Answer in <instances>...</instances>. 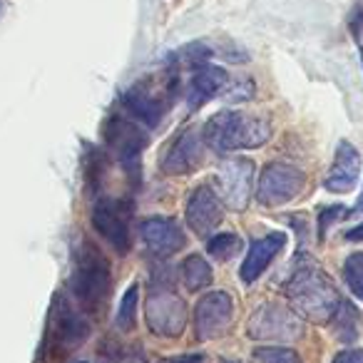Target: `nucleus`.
<instances>
[{
  "mask_svg": "<svg viewBox=\"0 0 363 363\" xmlns=\"http://www.w3.org/2000/svg\"><path fill=\"white\" fill-rule=\"evenodd\" d=\"M70 296L87 316H100L107 308L112 291V269L107 257L90 242L80 237L72 254V272H70Z\"/></svg>",
  "mask_w": 363,
  "mask_h": 363,
  "instance_id": "1",
  "label": "nucleus"
},
{
  "mask_svg": "<svg viewBox=\"0 0 363 363\" xmlns=\"http://www.w3.org/2000/svg\"><path fill=\"white\" fill-rule=\"evenodd\" d=\"M291 308L311 323H328L341 306V294L326 272L316 264H303L284 286Z\"/></svg>",
  "mask_w": 363,
  "mask_h": 363,
  "instance_id": "2",
  "label": "nucleus"
},
{
  "mask_svg": "<svg viewBox=\"0 0 363 363\" xmlns=\"http://www.w3.org/2000/svg\"><path fill=\"white\" fill-rule=\"evenodd\" d=\"M204 142L214 152L257 150L272 137V127L264 117L242 110H222L204 125Z\"/></svg>",
  "mask_w": 363,
  "mask_h": 363,
  "instance_id": "3",
  "label": "nucleus"
},
{
  "mask_svg": "<svg viewBox=\"0 0 363 363\" xmlns=\"http://www.w3.org/2000/svg\"><path fill=\"white\" fill-rule=\"evenodd\" d=\"M177 90H179V67L169 65L164 80L160 85H152L150 80H140L122 95V107L132 120H137L145 127H160L164 122L167 112L172 107Z\"/></svg>",
  "mask_w": 363,
  "mask_h": 363,
  "instance_id": "4",
  "label": "nucleus"
},
{
  "mask_svg": "<svg viewBox=\"0 0 363 363\" xmlns=\"http://www.w3.org/2000/svg\"><path fill=\"white\" fill-rule=\"evenodd\" d=\"M145 318L150 331L162 338H179L187 326V303L174 291L167 274L152 277L145 301Z\"/></svg>",
  "mask_w": 363,
  "mask_h": 363,
  "instance_id": "5",
  "label": "nucleus"
},
{
  "mask_svg": "<svg viewBox=\"0 0 363 363\" xmlns=\"http://www.w3.org/2000/svg\"><path fill=\"white\" fill-rule=\"evenodd\" d=\"M105 142L110 145V150L115 152L120 167L130 177L140 179V160L142 152L150 145V137L142 130V125L132 117L125 115H112L105 122Z\"/></svg>",
  "mask_w": 363,
  "mask_h": 363,
  "instance_id": "6",
  "label": "nucleus"
},
{
  "mask_svg": "<svg viewBox=\"0 0 363 363\" xmlns=\"http://www.w3.org/2000/svg\"><path fill=\"white\" fill-rule=\"evenodd\" d=\"M247 333L254 341H277L286 343V341H296L303 333V321L294 308L284 306V303H264L249 318Z\"/></svg>",
  "mask_w": 363,
  "mask_h": 363,
  "instance_id": "7",
  "label": "nucleus"
},
{
  "mask_svg": "<svg viewBox=\"0 0 363 363\" xmlns=\"http://www.w3.org/2000/svg\"><path fill=\"white\" fill-rule=\"evenodd\" d=\"M306 174L286 162H269L257 182V202L262 207H281L301 194Z\"/></svg>",
  "mask_w": 363,
  "mask_h": 363,
  "instance_id": "8",
  "label": "nucleus"
},
{
  "mask_svg": "<svg viewBox=\"0 0 363 363\" xmlns=\"http://www.w3.org/2000/svg\"><path fill=\"white\" fill-rule=\"evenodd\" d=\"M90 222L95 232L115 249L120 257H125L132 247L130 237V207L120 199L100 197L90 209Z\"/></svg>",
  "mask_w": 363,
  "mask_h": 363,
  "instance_id": "9",
  "label": "nucleus"
},
{
  "mask_svg": "<svg viewBox=\"0 0 363 363\" xmlns=\"http://www.w3.org/2000/svg\"><path fill=\"white\" fill-rule=\"evenodd\" d=\"M254 162L247 157H232L222 162L217 172V194L222 204L234 212H244L254 192Z\"/></svg>",
  "mask_w": 363,
  "mask_h": 363,
  "instance_id": "10",
  "label": "nucleus"
},
{
  "mask_svg": "<svg viewBox=\"0 0 363 363\" xmlns=\"http://www.w3.org/2000/svg\"><path fill=\"white\" fill-rule=\"evenodd\" d=\"M204 132L194 130V127H187L182 130L174 140L169 142V147L162 155V172L167 177H182L194 172L199 164H202L204 157Z\"/></svg>",
  "mask_w": 363,
  "mask_h": 363,
  "instance_id": "11",
  "label": "nucleus"
},
{
  "mask_svg": "<svg viewBox=\"0 0 363 363\" xmlns=\"http://www.w3.org/2000/svg\"><path fill=\"white\" fill-rule=\"evenodd\" d=\"M234 301L227 291H212L197 301L194 308V338L199 343L212 341L214 336H222L232 323Z\"/></svg>",
  "mask_w": 363,
  "mask_h": 363,
  "instance_id": "12",
  "label": "nucleus"
},
{
  "mask_svg": "<svg viewBox=\"0 0 363 363\" xmlns=\"http://www.w3.org/2000/svg\"><path fill=\"white\" fill-rule=\"evenodd\" d=\"M184 219H187L189 229L199 237H209L219 224L224 222V204L219 199L217 189L209 184H199L187 199L184 207Z\"/></svg>",
  "mask_w": 363,
  "mask_h": 363,
  "instance_id": "13",
  "label": "nucleus"
},
{
  "mask_svg": "<svg viewBox=\"0 0 363 363\" xmlns=\"http://www.w3.org/2000/svg\"><path fill=\"white\" fill-rule=\"evenodd\" d=\"M92 326L87 313L75 301H67L65 296L57 298L55 318H52V338L60 348H77L90 338Z\"/></svg>",
  "mask_w": 363,
  "mask_h": 363,
  "instance_id": "14",
  "label": "nucleus"
},
{
  "mask_svg": "<svg viewBox=\"0 0 363 363\" xmlns=\"http://www.w3.org/2000/svg\"><path fill=\"white\" fill-rule=\"evenodd\" d=\"M142 242H145L147 252L155 259H167L172 254H177L179 249H184L187 237L184 229L169 217H150L140 224Z\"/></svg>",
  "mask_w": 363,
  "mask_h": 363,
  "instance_id": "15",
  "label": "nucleus"
},
{
  "mask_svg": "<svg viewBox=\"0 0 363 363\" xmlns=\"http://www.w3.org/2000/svg\"><path fill=\"white\" fill-rule=\"evenodd\" d=\"M358 177H361V152L351 142H338L331 172L323 179V189L331 194H346L358 184Z\"/></svg>",
  "mask_w": 363,
  "mask_h": 363,
  "instance_id": "16",
  "label": "nucleus"
},
{
  "mask_svg": "<svg viewBox=\"0 0 363 363\" xmlns=\"http://www.w3.org/2000/svg\"><path fill=\"white\" fill-rule=\"evenodd\" d=\"M229 72L219 65H202L194 70L192 80L187 87V107L189 112L199 110L202 105H207L212 97H217L219 92H224L229 87Z\"/></svg>",
  "mask_w": 363,
  "mask_h": 363,
  "instance_id": "17",
  "label": "nucleus"
},
{
  "mask_svg": "<svg viewBox=\"0 0 363 363\" xmlns=\"http://www.w3.org/2000/svg\"><path fill=\"white\" fill-rule=\"evenodd\" d=\"M284 244H286V234L284 232H272V234H267V237L252 242L247 259H244L242 269H239V277H242V281L247 284V286L254 284L267 272L269 264L274 262V257L284 249Z\"/></svg>",
  "mask_w": 363,
  "mask_h": 363,
  "instance_id": "18",
  "label": "nucleus"
},
{
  "mask_svg": "<svg viewBox=\"0 0 363 363\" xmlns=\"http://www.w3.org/2000/svg\"><path fill=\"white\" fill-rule=\"evenodd\" d=\"M182 281L189 291H202L212 284V267L204 257L199 254H192V257L184 259L182 264Z\"/></svg>",
  "mask_w": 363,
  "mask_h": 363,
  "instance_id": "19",
  "label": "nucleus"
},
{
  "mask_svg": "<svg viewBox=\"0 0 363 363\" xmlns=\"http://www.w3.org/2000/svg\"><path fill=\"white\" fill-rule=\"evenodd\" d=\"M137 301H140V284L135 281L125 289V294L120 298V306H117V318H115L117 331L130 333L137 326Z\"/></svg>",
  "mask_w": 363,
  "mask_h": 363,
  "instance_id": "20",
  "label": "nucleus"
},
{
  "mask_svg": "<svg viewBox=\"0 0 363 363\" xmlns=\"http://www.w3.org/2000/svg\"><path fill=\"white\" fill-rule=\"evenodd\" d=\"M207 252L214 262L227 264L242 252V237H239V234H229V232L217 234V237H212L207 242Z\"/></svg>",
  "mask_w": 363,
  "mask_h": 363,
  "instance_id": "21",
  "label": "nucleus"
},
{
  "mask_svg": "<svg viewBox=\"0 0 363 363\" xmlns=\"http://www.w3.org/2000/svg\"><path fill=\"white\" fill-rule=\"evenodd\" d=\"M343 281L351 289V294L363 301V252H353L343 262Z\"/></svg>",
  "mask_w": 363,
  "mask_h": 363,
  "instance_id": "22",
  "label": "nucleus"
},
{
  "mask_svg": "<svg viewBox=\"0 0 363 363\" xmlns=\"http://www.w3.org/2000/svg\"><path fill=\"white\" fill-rule=\"evenodd\" d=\"M331 321H336V323H333V331H336V336L341 338L343 343H348V341H353V338H356V333H358V313L353 311L351 303L341 301V306H338L336 316H333Z\"/></svg>",
  "mask_w": 363,
  "mask_h": 363,
  "instance_id": "23",
  "label": "nucleus"
},
{
  "mask_svg": "<svg viewBox=\"0 0 363 363\" xmlns=\"http://www.w3.org/2000/svg\"><path fill=\"white\" fill-rule=\"evenodd\" d=\"M252 356L259 363H303L301 356L286 346H257Z\"/></svg>",
  "mask_w": 363,
  "mask_h": 363,
  "instance_id": "24",
  "label": "nucleus"
},
{
  "mask_svg": "<svg viewBox=\"0 0 363 363\" xmlns=\"http://www.w3.org/2000/svg\"><path fill=\"white\" fill-rule=\"evenodd\" d=\"M341 217H348V209L341 207V204H333V207H326L321 214H318V239H326V232L333 222H338Z\"/></svg>",
  "mask_w": 363,
  "mask_h": 363,
  "instance_id": "25",
  "label": "nucleus"
},
{
  "mask_svg": "<svg viewBox=\"0 0 363 363\" xmlns=\"http://www.w3.org/2000/svg\"><path fill=\"white\" fill-rule=\"evenodd\" d=\"M224 92H227L229 102H242L254 95V85H252V80H234V82H229V87Z\"/></svg>",
  "mask_w": 363,
  "mask_h": 363,
  "instance_id": "26",
  "label": "nucleus"
},
{
  "mask_svg": "<svg viewBox=\"0 0 363 363\" xmlns=\"http://www.w3.org/2000/svg\"><path fill=\"white\" fill-rule=\"evenodd\" d=\"M331 363H363V348H343Z\"/></svg>",
  "mask_w": 363,
  "mask_h": 363,
  "instance_id": "27",
  "label": "nucleus"
},
{
  "mask_svg": "<svg viewBox=\"0 0 363 363\" xmlns=\"http://www.w3.org/2000/svg\"><path fill=\"white\" fill-rule=\"evenodd\" d=\"M207 358L202 353H187V356H174L169 363H204Z\"/></svg>",
  "mask_w": 363,
  "mask_h": 363,
  "instance_id": "28",
  "label": "nucleus"
},
{
  "mask_svg": "<svg viewBox=\"0 0 363 363\" xmlns=\"http://www.w3.org/2000/svg\"><path fill=\"white\" fill-rule=\"evenodd\" d=\"M343 237H346V242H363V222L356 224V227H351Z\"/></svg>",
  "mask_w": 363,
  "mask_h": 363,
  "instance_id": "29",
  "label": "nucleus"
},
{
  "mask_svg": "<svg viewBox=\"0 0 363 363\" xmlns=\"http://www.w3.org/2000/svg\"><path fill=\"white\" fill-rule=\"evenodd\" d=\"M353 212L363 214V192H361V197H358V202H356V207H353Z\"/></svg>",
  "mask_w": 363,
  "mask_h": 363,
  "instance_id": "30",
  "label": "nucleus"
},
{
  "mask_svg": "<svg viewBox=\"0 0 363 363\" xmlns=\"http://www.w3.org/2000/svg\"><path fill=\"white\" fill-rule=\"evenodd\" d=\"M125 363H147L142 356H132V358H125Z\"/></svg>",
  "mask_w": 363,
  "mask_h": 363,
  "instance_id": "31",
  "label": "nucleus"
},
{
  "mask_svg": "<svg viewBox=\"0 0 363 363\" xmlns=\"http://www.w3.org/2000/svg\"><path fill=\"white\" fill-rule=\"evenodd\" d=\"M224 363H239V361H224Z\"/></svg>",
  "mask_w": 363,
  "mask_h": 363,
  "instance_id": "32",
  "label": "nucleus"
},
{
  "mask_svg": "<svg viewBox=\"0 0 363 363\" xmlns=\"http://www.w3.org/2000/svg\"><path fill=\"white\" fill-rule=\"evenodd\" d=\"M80 363H85V361H80Z\"/></svg>",
  "mask_w": 363,
  "mask_h": 363,
  "instance_id": "33",
  "label": "nucleus"
}]
</instances>
